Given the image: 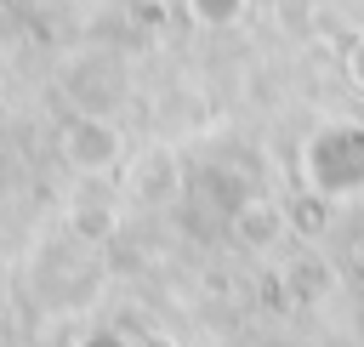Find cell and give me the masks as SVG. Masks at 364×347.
I'll list each match as a JSON object with an SVG mask.
<instances>
[{"mask_svg": "<svg viewBox=\"0 0 364 347\" xmlns=\"http://www.w3.org/2000/svg\"><path fill=\"white\" fill-rule=\"evenodd\" d=\"M63 154H68V165H80V171H108V165L119 159V137H114L102 119H80V125L63 131Z\"/></svg>", "mask_w": 364, "mask_h": 347, "instance_id": "cell-1", "label": "cell"}]
</instances>
